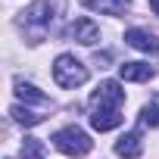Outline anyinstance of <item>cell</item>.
Returning a JSON list of instances; mask_svg holds the SVG:
<instances>
[{"label":"cell","mask_w":159,"mask_h":159,"mask_svg":"<svg viewBox=\"0 0 159 159\" xmlns=\"http://www.w3.org/2000/svg\"><path fill=\"white\" fill-rule=\"evenodd\" d=\"M122 125V109H94L91 112V128L94 131H112Z\"/></svg>","instance_id":"7"},{"label":"cell","mask_w":159,"mask_h":159,"mask_svg":"<svg viewBox=\"0 0 159 159\" xmlns=\"http://www.w3.org/2000/svg\"><path fill=\"white\" fill-rule=\"evenodd\" d=\"M69 38L78 41V44H84V47H94V44L100 41V25H97L94 19L81 16V19H75V22L69 25Z\"/></svg>","instance_id":"4"},{"label":"cell","mask_w":159,"mask_h":159,"mask_svg":"<svg viewBox=\"0 0 159 159\" xmlns=\"http://www.w3.org/2000/svg\"><path fill=\"white\" fill-rule=\"evenodd\" d=\"M140 125H159V103H147L140 109Z\"/></svg>","instance_id":"13"},{"label":"cell","mask_w":159,"mask_h":159,"mask_svg":"<svg viewBox=\"0 0 159 159\" xmlns=\"http://www.w3.org/2000/svg\"><path fill=\"white\" fill-rule=\"evenodd\" d=\"M16 94H19V100H28V103H38V106H47L50 103L47 94H41L34 84H25V81H16Z\"/></svg>","instance_id":"10"},{"label":"cell","mask_w":159,"mask_h":159,"mask_svg":"<svg viewBox=\"0 0 159 159\" xmlns=\"http://www.w3.org/2000/svg\"><path fill=\"white\" fill-rule=\"evenodd\" d=\"M53 147L59 153H66V156H88L91 147H94V140L78 128V125H69V128H62V131L53 134Z\"/></svg>","instance_id":"2"},{"label":"cell","mask_w":159,"mask_h":159,"mask_svg":"<svg viewBox=\"0 0 159 159\" xmlns=\"http://www.w3.org/2000/svg\"><path fill=\"white\" fill-rule=\"evenodd\" d=\"M125 44L134 47V50H143V53H159V38L153 31H143V28H128Z\"/></svg>","instance_id":"5"},{"label":"cell","mask_w":159,"mask_h":159,"mask_svg":"<svg viewBox=\"0 0 159 159\" xmlns=\"http://www.w3.org/2000/svg\"><path fill=\"white\" fill-rule=\"evenodd\" d=\"M22 16H25V25H34V28H38V41H41L44 28L53 22V10H50V3H34V7H28Z\"/></svg>","instance_id":"6"},{"label":"cell","mask_w":159,"mask_h":159,"mask_svg":"<svg viewBox=\"0 0 159 159\" xmlns=\"http://www.w3.org/2000/svg\"><path fill=\"white\" fill-rule=\"evenodd\" d=\"M22 159H44V147H41V140L25 137V143H22Z\"/></svg>","instance_id":"12"},{"label":"cell","mask_w":159,"mask_h":159,"mask_svg":"<svg viewBox=\"0 0 159 159\" xmlns=\"http://www.w3.org/2000/svg\"><path fill=\"white\" fill-rule=\"evenodd\" d=\"M53 81L59 84V88H81L84 81H88V66H81L72 53H62V56H56V62H53Z\"/></svg>","instance_id":"1"},{"label":"cell","mask_w":159,"mask_h":159,"mask_svg":"<svg viewBox=\"0 0 159 159\" xmlns=\"http://www.w3.org/2000/svg\"><path fill=\"white\" fill-rule=\"evenodd\" d=\"M150 10H153V13L159 16V0H150Z\"/></svg>","instance_id":"14"},{"label":"cell","mask_w":159,"mask_h":159,"mask_svg":"<svg viewBox=\"0 0 159 159\" xmlns=\"http://www.w3.org/2000/svg\"><path fill=\"white\" fill-rule=\"evenodd\" d=\"M119 75L125 78V81H150V78L156 75V66H150V62H122Z\"/></svg>","instance_id":"8"},{"label":"cell","mask_w":159,"mask_h":159,"mask_svg":"<svg viewBox=\"0 0 159 159\" xmlns=\"http://www.w3.org/2000/svg\"><path fill=\"white\" fill-rule=\"evenodd\" d=\"M116 153H119V156H125V159H137V156L143 153L140 131H128V134H122V137H119V143H116Z\"/></svg>","instance_id":"9"},{"label":"cell","mask_w":159,"mask_h":159,"mask_svg":"<svg viewBox=\"0 0 159 159\" xmlns=\"http://www.w3.org/2000/svg\"><path fill=\"white\" fill-rule=\"evenodd\" d=\"M125 103V91L119 81H103L94 94H91V106L94 109H122Z\"/></svg>","instance_id":"3"},{"label":"cell","mask_w":159,"mask_h":159,"mask_svg":"<svg viewBox=\"0 0 159 159\" xmlns=\"http://www.w3.org/2000/svg\"><path fill=\"white\" fill-rule=\"evenodd\" d=\"M10 116H13L19 125H38V122H41V116H38V112H31V109H25V106H13V109H10Z\"/></svg>","instance_id":"11"}]
</instances>
